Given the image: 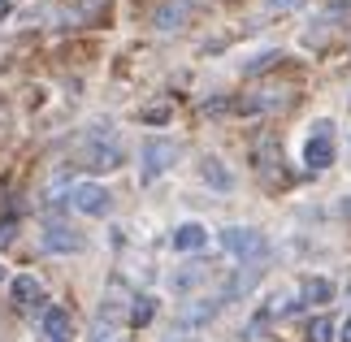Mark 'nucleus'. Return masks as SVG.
I'll return each instance as SVG.
<instances>
[{"label":"nucleus","instance_id":"2eb2a0df","mask_svg":"<svg viewBox=\"0 0 351 342\" xmlns=\"http://www.w3.org/2000/svg\"><path fill=\"white\" fill-rule=\"evenodd\" d=\"M308 342H334V321H326V317L313 321L308 325Z\"/></svg>","mask_w":351,"mask_h":342},{"label":"nucleus","instance_id":"412c9836","mask_svg":"<svg viewBox=\"0 0 351 342\" xmlns=\"http://www.w3.org/2000/svg\"><path fill=\"white\" fill-rule=\"evenodd\" d=\"M0 18H9V0H0Z\"/></svg>","mask_w":351,"mask_h":342},{"label":"nucleus","instance_id":"dca6fc26","mask_svg":"<svg viewBox=\"0 0 351 342\" xmlns=\"http://www.w3.org/2000/svg\"><path fill=\"white\" fill-rule=\"evenodd\" d=\"M278 57H282V52H278V48H269V52H261L256 61H247V65H243V74H261V70H269V65H274Z\"/></svg>","mask_w":351,"mask_h":342},{"label":"nucleus","instance_id":"6ab92c4d","mask_svg":"<svg viewBox=\"0 0 351 342\" xmlns=\"http://www.w3.org/2000/svg\"><path fill=\"white\" fill-rule=\"evenodd\" d=\"M169 117V108L165 104H156V108H143V121H165Z\"/></svg>","mask_w":351,"mask_h":342},{"label":"nucleus","instance_id":"4be33fe9","mask_svg":"<svg viewBox=\"0 0 351 342\" xmlns=\"http://www.w3.org/2000/svg\"><path fill=\"white\" fill-rule=\"evenodd\" d=\"M343 342H351V321H347V330H343Z\"/></svg>","mask_w":351,"mask_h":342},{"label":"nucleus","instance_id":"4468645a","mask_svg":"<svg viewBox=\"0 0 351 342\" xmlns=\"http://www.w3.org/2000/svg\"><path fill=\"white\" fill-rule=\"evenodd\" d=\"M304 304H330L334 299V282L330 278H304Z\"/></svg>","mask_w":351,"mask_h":342},{"label":"nucleus","instance_id":"a211bd4d","mask_svg":"<svg viewBox=\"0 0 351 342\" xmlns=\"http://www.w3.org/2000/svg\"><path fill=\"white\" fill-rule=\"evenodd\" d=\"M199 278H204V269H182L178 278H173V286H178V291H186V286H195Z\"/></svg>","mask_w":351,"mask_h":342},{"label":"nucleus","instance_id":"7ed1b4c3","mask_svg":"<svg viewBox=\"0 0 351 342\" xmlns=\"http://www.w3.org/2000/svg\"><path fill=\"white\" fill-rule=\"evenodd\" d=\"M139 160H143V165H139L143 182H152V178H160L165 169H173V160H178V143H173V139H147Z\"/></svg>","mask_w":351,"mask_h":342},{"label":"nucleus","instance_id":"9b49d317","mask_svg":"<svg viewBox=\"0 0 351 342\" xmlns=\"http://www.w3.org/2000/svg\"><path fill=\"white\" fill-rule=\"evenodd\" d=\"M9 295H13V304H22V308H31V304H39L44 299V286H39L31 273H22V278H13V286H9Z\"/></svg>","mask_w":351,"mask_h":342},{"label":"nucleus","instance_id":"f8f14e48","mask_svg":"<svg viewBox=\"0 0 351 342\" xmlns=\"http://www.w3.org/2000/svg\"><path fill=\"white\" fill-rule=\"evenodd\" d=\"M261 282V265H247V269H239L230 282H226V291H221V299H239V295H247L252 286Z\"/></svg>","mask_w":351,"mask_h":342},{"label":"nucleus","instance_id":"5701e85b","mask_svg":"<svg viewBox=\"0 0 351 342\" xmlns=\"http://www.w3.org/2000/svg\"><path fill=\"white\" fill-rule=\"evenodd\" d=\"M169 342H182V338H178V334H173V338H169Z\"/></svg>","mask_w":351,"mask_h":342},{"label":"nucleus","instance_id":"0eeeda50","mask_svg":"<svg viewBox=\"0 0 351 342\" xmlns=\"http://www.w3.org/2000/svg\"><path fill=\"white\" fill-rule=\"evenodd\" d=\"M304 160H308V169H330L334 165V134H313L304 143Z\"/></svg>","mask_w":351,"mask_h":342},{"label":"nucleus","instance_id":"393cba45","mask_svg":"<svg viewBox=\"0 0 351 342\" xmlns=\"http://www.w3.org/2000/svg\"><path fill=\"white\" fill-rule=\"evenodd\" d=\"M0 278H5V265H0Z\"/></svg>","mask_w":351,"mask_h":342},{"label":"nucleus","instance_id":"9d476101","mask_svg":"<svg viewBox=\"0 0 351 342\" xmlns=\"http://www.w3.org/2000/svg\"><path fill=\"white\" fill-rule=\"evenodd\" d=\"M199 178H204L213 191H230V186H234V173L226 169L217 156H204V160H199Z\"/></svg>","mask_w":351,"mask_h":342},{"label":"nucleus","instance_id":"f3484780","mask_svg":"<svg viewBox=\"0 0 351 342\" xmlns=\"http://www.w3.org/2000/svg\"><path fill=\"white\" fill-rule=\"evenodd\" d=\"M152 312H156L152 299H139V304L130 308V325H147V321H152Z\"/></svg>","mask_w":351,"mask_h":342},{"label":"nucleus","instance_id":"b1692460","mask_svg":"<svg viewBox=\"0 0 351 342\" xmlns=\"http://www.w3.org/2000/svg\"><path fill=\"white\" fill-rule=\"evenodd\" d=\"M343 212H347V217H351V204H347V208H343Z\"/></svg>","mask_w":351,"mask_h":342},{"label":"nucleus","instance_id":"20e7f679","mask_svg":"<svg viewBox=\"0 0 351 342\" xmlns=\"http://www.w3.org/2000/svg\"><path fill=\"white\" fill-rule=\"evenodd\" d=\"M70 204L78 212H87V217H104L113 208V195L100 182H78V186H70Z\"/></svg>","mask_w":351,"mask_h":342},{"label":"nucleus","instance_id":"6e6552de","mask_svg":"<svg viewBox=\"0 0 351 342\" xmlns=\"http://www.w3.org/2000/svg\"><path fill=\"white\" fill-rule=\"evenodd\" d=\"M191 18V0H165L156 13H152V22H156V31H178V26Z\"/></svg>","mask_w":351,"mask_h":342},{"label":"nucleus","instance_id":"ddd939ff","mask_svg":"<svg viewBox=\"0 0 351 342\" xmlns=\"http://www.w3.org/2000/svg\"><path fill=\"white\" fill-rule=\"evenodd\" d=\"M44 334L52 342H70V312H65V308H48L44 312Z\"/></svg>","mask_w":351,"mask_h":342},{"label":"nucleus","instance_id":"423d86ee","mask_svg":"<svg viewBox=\"0 0 351 342\" xmlns=\"http://www.w3.org/2000/svg\"><path fill=\"white\" fill-rule=\"evenodd\" d=\"M217 308H221V299H191V304H182L178 308V325L186 330V325H208L213 317H217Z\"/></svg>","mask_w":351,"mask_h":342},{"label":"nucleus","instance_id":"39448f33","mask_svg":"<svg viewBox=\"0 0 351 342\" xmlns=\"http://www.w3.org/2000/svg\"><path fill=\"white\" fill-rule=\"evenodd\" d=\"M44 252H57V256H70V252H83V234L70 225H48L44 230Z\"/></svg>","mask_w":351,"mask_h":342},{"label":"nucleus","instance_id":"aec40b11","mask_svg":"<svg viewBox=\"0 0 351 342\" xmlns=\"http://www.w3.org/2000/svg\"><path fill=\"white\" fill-rule=\"evenodd\" d=\"M269 9H295V5H304V0H265Z\"/></svg>","mask_w":351,"mask_h":342},{"label":"nucleus","instance_id":"f257e3e1","mask_svg":"<svg viewBox=\"0 0 351 342\" xmlns=\"http://www.w3.org/2000/svg\"><path fill=\"white\" fill-rule=\"evenodd\" d=\"M221 247L230 256H239L243 265H261L269 256V239L252 225H230V230H221Z\"/></svg>","mask_w":351,"mask_h":342},{"label":"nucleus","instance_id":"f03ea898","mask_svg":"<svg viewBox=\"0 0 351 342\" xmlns=\"http://www.w3.org/2000/svg\"><path fill=\"white\" fill-rule=\"evenodd\" d=\"M83 165H87V169H96V173H104V169H117V165H121V143L113 139L109 130H96V134L87 139Z\"/></svg>","mask_w":351,"mask_h":342},{"label":"nucleus","instance_id":"1a4fd4ad","mask_svg":"<svg viewBox=\"0 0 351 342\" xmlns=\"http://www.w3.org/2000/svg\"><path fill=\"white\" fill-rule=\"evenodd\" d=\"M204 243H208V230L199 221H186V225L173 230V252H199Z\"/></svg>","mask_w":351,"mask_h":342}]
</instances>
